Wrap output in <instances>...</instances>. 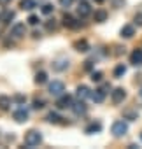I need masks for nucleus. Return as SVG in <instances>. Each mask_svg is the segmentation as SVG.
<instances>
[{"label": "nucleus", "instance_id": "bb28decb", "mask_svg": "<svg viewBox=\"0 0 142 149\" xmlns=\"http://www.w3.org/2000/svg\"><path fill=\"white\" fill-rule=\"evenodd\" d=\"M11 19H14V13L11 11V13H6L4 14V23H9Z\"/></svg>", "mask_w": 142, "mask_h": 149}, {"label": "nucleus", "instance_id": "c85d7f7f", "mask_svg": "<svg viewBox=\"0 0 142 149\" xmlns=\"http://www.w3.org/2000/svg\"><path fill=\"white\" fill-rule=\"evenodd\" d=\"M125 118H128L130 121H135V119H137V114H135V112H130V111H128V112H125Z\"/></svg>", "mask_w": 142, "mask_h": 149}, {"label": "nucleus", "instance_id": "20e7f679", "mask_svg": "<svg viewBox=\"0 0 142 149\" xmlns=\"http://www.w3.org/2000/svg\"><path fill=\"white\" fill-rule=\"evenodd\" d=\"M107 90H111V86L109 84H105L104 88H100V90H95V93H91V98H93V102H97V104H102L104 102V98H105V93H107Z\"/></svg>", "mask_w": 142, "mask_h": 149}, {"label": "nucleus", "instance_id": "9b49d317", "mask_svg": "<svg viewBox=\"0 0 142 149\" xmlns=\"http://www.w3.org/2000/svg\"><path fill=\"white\" fill-rule=\"evenodd\" d=\"M14 119H16L18 123H25V121L28 119V111H26L25 107H21V109H18V111L14 112Z\"/></svg>", "mask_w": 142, "mask_h": 149}, {"label": "nucleus", "instance_id": "a211bd4d", "mask_svg": "<svg viewBox=\"0 0 142 149\" xmlns=\"http://www.w3.org/2000/svg\"><path fill=\"white\" fill-rule=\"evenodd\" d=\"M107 19V13L104 11V9H100V11H95V21H98V23H104Z\"/></svg>", "mask_w": 142, "mask_h": 149}, {"label": "nucleus", "instance_id": "72a5a7b5", "mask_svg": "<svg viewBox=\"0 0 142 149\" xmlns=\"http://www.w3.org/2000/svg\"><path fill=\"white\" fill-rule=\"evenodd\" d=\"M11 0H0V4H9Z\"/></svg>", "mask_w": 142, "mask_h": 149}, {"label": "nucleus", "instance_id": "ddd939ff", "mask_svg": "<svg viewBox=\"0 0 142 149\" xmlns=\"http://www.w3.org/2000/svg\"><path fill=\"white\" fill-rule=\"evenodd\" d=\"M133 35H135V28H133L132 25H125V26L121 28V37L130 39V37H133Z\"/></svg>", "mask_w": 142, "mask_h": 149}, {"label": "nucleus", "instance_id": "c9c22d12", "mask_svg": "<svg viewBox=\"0 0 142 149\" xmlns=\"http://www.w3.org/2000/svg\"><path fill=\"white\" fill-rule=\"evenodd\" d=\"M139 95H140V98H142V90H140V91H139Z\"/></svg>", "mask_w": 142, "mask_h": 149}, {"label": "nucleus", "instance_id": "5701e85b", "mask_svg": "<svg viewBox=\"0 0 142 149\" xmlns=\"http://www.w3.org/2000/svg\"><path fill=\"white\" fill-rule=\"evenodd\" d=\"M60 119H61V118H60V114H56V112H49V114H47V121H49V123L58 125V123H60Z\"/></svg>", "mask_w": 142, "mask_h": 149}, {"label": "nucleus", "instance_id": "cd10ccee", "mask_svg": "<svg viewBox=\"0 0 142 149\" xmlns=\"http://www.w3.org/2000/svg\"><path fill=\"white\" fill-rule=\"evenodd\" d=\"M28 23H30V25H33V26H35V25H37V23H39V16H35V14H32V16H30V18H28Z\"/></svg>", "mask_w": 142, "mask_h": 149}, {"label": "nucleus", "instance_id": "a878e982", "mask_svg": "<svg viewBox=\"0 0 142 149\" xmlns=\"http://www.w3.org/2000/svg\"><path fill=\"white\" fill-rule=\"evenodd\" d=\"M91 81H97V83L102 81V72H93L91 74Z\"/></svg>", "mask_w": 142, "mask_h": 149}, {"label": "nucleus", "instance_id": "f03ea898", "mask_svg": "<svg viewBox=\"0 0 142 149\" xmlns=\"http://www.w3.org/2000/svg\"><path fill=\"white\" fill-rule=\"evenodd\" d=\"M63 91H65V84L61 81H53L49 84V93L53 97H60V95H63Z\"/></svg>", "mask_w": 142, "mask_h": 149}, {"label": "nucleus", "instance_id": "9d476101", "mask_svg": "<svg viewBox=\"0 0 142 149\" xmlns=\"http://www.w3.org/2000/svg\"><path fill=\"white\" fill-rule=\"evenodd\" d=\"M76 95H77V98H81V100H84V98H88V97H91V91H90V88L88 86H77V90H76Z\"/></svg>", "mask_w": 142, "mask_h": 149}, {"label": "nucleus", "instance_id": "6e6552de", "mask_svg": "<svg viewBox=\"0 0 142 149\" xmlns=\"http://www.w3.org/2000/svg\"><path fill=\"white\" fill-rule=\"evenodd\" d=\"M72 111H74V114H76V116H84V114H86V111H88V107H86V104L79 98V102L72 104Z\"/></svg>", "mask_w": 142, "mask_h": 149}, {"label": "nucleus", "instance_id": "473e14b6", "mask_svg": "<svg viewBox=\"0 0 142 149\" xmlns=\"http://www.w3.org/2000/svg\"><path fill=\"white\" fill-rule=\"evenodd\" d=\"M25 100H26V98H25L23 95H18V97H16V102H18V104H23Z\"/></svg>", "mask_w": 142, "mask_h": 149}, {"label": "nucleus", "instance_id": "393cba45", "mask_svg": "<svg viewBox=\"0 0 142 149\" xmlns=\"http://www.w3.org/2000/svg\"><path fill=\"white\" fill-rule=\"evenodd\" d=\"M42 107H44V100L35 98V100H33V109H42Z\"/></svg>", "mask_w": 142, "mask_h": 149}, {"label": "nucleus", "instance_id": "7c9ffc66", "mask_svg": "<svg viewBox=\"0 0 142 149\" xmlns=\"http://www.w3.org/2000/svg\"><path fill=\"white\" fill-rule=\"evenodd\" d=\"M46 28H47V30H54V28H56V23H54V21H47V23H46Z\"/></svg>", "mask_w": 142, "mask_h": 149}, {"label": "nucleus", "instance_id": "4be33fe9", "mask_svg": "<svg viewBox=\"0 0 142 149\" xmlns=\"http://www.w3.org/2000/svg\"><path fill=\"white\" fill-rule=\"evenodd\" d=\"M47 81V74L46 72H37V76H35V83L37 84H44Z\"/></svg>", "mask_w": 142, "mask_h": 149}, {"label": "nucleus", "instance_id": "423d86ee", "mask_svg": "<svg viewBox=\"0 0 142 149\" xmlns=\"http://www.w3.org/2000/svg\"><path fill=\"white\" fill-rule=\"evenodd\" d=\"M125 97H126V93H125L123 88H116V90L111 93V100H112V104H121V102L125 100Z\"/></svg>", "mask_w": 142, "mask_h": 149}, {"label": "nucleus", "instance_id": "1a4fd4ad", "mask_svg": "<svg viewBox=\"0 0 142 149\" xmlns=\"http://www.w3.org/2000/svg\"><path fill=\"white\" fill-rule=\"evenodd\" d=\"M130 61H132L135 67H140V65H142V49H135V51L130 54Z\"/></svg>", "mask_w": 142, "mask_h": 149}, {"label": "nucleus", "instance_id": "412c9836", "mask_svg": "<svg viewBox=\"0 0 142 149\" xmlns=\"http://www.w3.org/2000/svg\"><path fill=\"white\" fill-rule=\"evenodd\" d=\"M125 72H126V67H125V65H118V67L114 68V77H118V79L123 77Z\"/></svg>", "mask_w": 142, "mask_h": 149}, {"label": "nucleus", "instance_id": "e433bc0d", "mask_svg": "<svg viewBox=\"0 0 142 149\" xmlns=\"http://www.w3.org/2000/svg\"><path fill=\"white\" fill-rule=\"evenodd\" d=\"M140 139H142V135H140Z\"/></svg>", "mask_w": 142, "mask_h": 149}, {"label": "nucleus", "instance_id": "b1692460", "mask_svg": "<svg viewBox=\"0 0 142 149\" xmlns=\"http://www.w3.org/2000/svg\"><path fill=\"white\" fill-rule=\"evenodd\" d=\"M51 13H53V6H51V4L42 6V14H51Z\"/></svg>", "mask_w": 142, "mask_h": 149}, {"label": "nucleus", "instance_id": "dca6fc26", "mask_svg": "<svg viewBox=\"0 0 142 149\" xmlns=\"http://www.w3.org/2000/svg\"><path fill=\"white\" fill-rule=\"evenodd\" d=\"M74 47L77 49V51H81V53H86L90 47H88V42L83 39V40H76V44H74Z\"/></svg>", "mask_w": 142, "mask_h": 149}, {"label": "nucleus", "instance_id": "6ab92c4d", "mask_svg": "<svg viewBox=\"0 0 142 149\" xmlns=\"http://www.w3.org/2000/svg\"><path fill=\"white\" fill-rule=\"evenodd\" d=\"M53 67H54L56 70H65V68L68 67V60H58V61L53 63Z\"/></svg>", "mask_w": 142, "mask_h": 149}, {"label": "nucleus", "instance_id": "39448f33", "mask_svg": "<svg viewBox=\"0 0 142 149\" xmlns=\"http://www.w3.org/2000/svg\"><path fill=\"white\" fill-rule=\"evenodd\" d=\"M25 32H26L25 23H14V25H13V28H11V35H13V37H16V39L23 37V35H25Z\"/></svg>", "mask_w": 142, "mask_h": 149}, {"label": "nucleus", "instance_id": "c756f323", "mask_svg": "<svg viewBox=\"0 0 142 149\" xmlns=\"http://www.w3.org/2000/svg\"><path fill=\"white\" fill-rule=\"evenodd\" d=\"M72 2H74V0H60V6L61 7H70V6H72Z\"/></svg>", "mask_w": 142, "mask_h": 149}, {"label": "nucleus", "instance_id": "0eeeda50", "mask_svg": "<svg viewBox=\"0 0 142 149\" xmlns=\"http://www.w3.org/2000/svg\"><path fill=\"white\" fill-rule=\"evenodd\" d=\"M58 109H67V107H72V97L70 95H60L58 102H56Z\"/></svg>", "mask_w": 142, "mask_h": 149}, {"label": "nucleus", "instance_id": "2eb2a0df", "mask_svg": "<svg viewBox=\"0 0 142 149\" xmlns=\"http://www.w3.org/2000/svg\"><path fill=\"white\" fill-rule=\"evenodd\" d=\"M19 7L21 9H26V11H32L33 7H37V4H35V0H21Z\"/></svg>", "mask_w": 142, "mask_h": 149}, {"label": "nucleus", "instance_id": "7ed1b4c3", "mask_svg": "<svg viewBox=\"0 0 142 149\" xmlns=\"http://www.w3.org/2000/svg\"><path fill=\"white\" fill-rule=\"evenodd\" d=\"M126 132H128V125H126L125 121H114V125H112V133H114L116 137H123Z\"/></svg>", "mask_w": 142, "mask_h": 149}, {"label": "nucleus", "instance_id": "f704fd0d", "mask_svg": "<svg viewBox=\"0 0 142 149\" xmlns=\"http://www.w3.org/2000/svg\"><path fill=\"white\" fill-rule=\"evenodd\" d=\"M95 2H98V4H102V2H104V0H95Z\"/></svg>", "mask_w": 142, "mask_h": 149}, {"label": "nucleus", "instance_id": "f3484780", "mask_svg": "<svg viewBox=\"0 0 142 149\" xmlns=\"http://www.w3.org/2000/svg\"><path fill=\"white\" fill-rule=\"evenodd\" d=\"M11 98L9 97H6V95H2V97H0V109H2V111H7L9 109V105H11Z\"/></svg>", "mask_w": 142, "mask_h": 149}, {"label": "nucleus", "instance_id": "2f4dec72", "mask_svg": "<svg viewBox=\"0 0 142 149\" xmlns=\"http://www.w3.org/2000/svg\"><path fill=\"white\" fill-rule=\"evenodd\" d=\"M135 23L139 26H142V14H135Z\"/></svg>", "mask_w": 142, "mask_h": 149}, {"label": "nucleus", "instance_id": "4468645a", "mask_svg": "<svg viewBox=\"0 0 142 149\" xmlns=\"http://www.w3.org/2000/svg\"><path fill=\"white\" fill-rule=\"evenodd\" d=\"M63 25L68 26V28H77V26H79V23H76V19L70 16V14H65V16H63Z\"/></svg>", "mask_w": 142, "mask_h": 149}, {"label": "nucleus", "instance_id": "f257e3e1", "mask_svg": "<svg viewBox=\"0 0 142 149\" xmlns=\"http://www.w3.org/2000/svg\"><path fill=\"white\" fill-rule=\"evenodd\" d=\"M42 142V135H40V132H37V130H30L28 133H26V137H25V144L28 146V147H35V146H39Z\"/></svg>", "mask_w": 142, "mask_h": 149}, {"label": "nucleus", "instance_id": "aec40b11", "mask_svg": "<svg viewBox=\"0 0 142 149\" xmlns=\"http://www.w3.org/2000/svg\"><path fill=\"white\" fill-rule=\"evenodd\" d=\"M102 130V125L100 123H91L86 126V133H95V132H100Z\"/></svg>", "mask_w": 142, "mask_h": 149}, {"label": "nucleus", "instance_id": "f8f14e48", "mask_svg": "<svg viewBox=\"0 0 142 149\" xmlns=\"http://www.w3.org/2000/svg\"><path fill=\"white\" fill-rule=\"evenodd\" d=\"M90 13H91L90 4H88V2H81V4H79V7H77V14H79L81 18H86Z\"/></svg>", "mask_w": 142, "mask_h": 149}]
</instances>
